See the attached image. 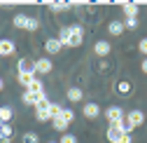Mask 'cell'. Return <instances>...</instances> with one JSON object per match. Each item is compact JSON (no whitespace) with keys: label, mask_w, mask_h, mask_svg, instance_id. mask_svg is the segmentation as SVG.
<instances>
[{"label":"cell","mask_w":147,"mask_h":143,"mask_svg":"<svg viewBox=\"0 0 147 143\" xmlns=\"http://www.w3.org/2000/svg\"><path fill=\"white\" fill-rule=\"evenodd\" d=\"M119 143H133V136H131V134H121Z\"/></svg>","instance_id":"obj_33"},{"label":"cell","mask_w":147,"mask_h":143,"mask_svg":"<svg viewBox=\"0 0 147 143\" xmlns=\"http://www.w3.org/2000/svg\"><path fill=\"white\" fill-rule=\"evenodd\" d=\"M121 24H124V28H131V31L138 28V19H124Z\"/></svg>","instance_id":"obj_30"},{"label":"cell","mask_w":147,"mask_h":143,"mask_svg":"<svg viewBox=\"0 0 147 143\" xmlns=\"http://www.w3.org/2000/svg\"><path fill=\"white\" fill-rule=\"evenodd\" d=\"M47 106H49V99L45 94H40L38 96V103H35V110H42V108H47Z\"/></svg>","instance_id":"obj_28"},{"label":"cell","mask_w":147,"mask_h":143,"mask_svg":"<svg viewBox=\"0 0 147 143\" xmlns=\"http://www.w3.org/2000/svg\"><path fill=\"white\" fill-rule=\"evenodd\" d=\"M121 10H124V16H126V19H138L140 5H138V3H124Z\"/></svg>","instance_id":"obj_8"},{"label":"cell","mask_w":147,"mask_h":143,"mask_svg":"<svg viewBox=\"0 0 147 143\" xmlns=\"http://www.w3.org/2000/svg\"><path fill=\"white\" fill-rule=\"evenodd\" d=\"M38 28H40V19H35V16H28V24H26V31L35 33Z\"/></svg>","instance_id":"obj_25"},{"label":"cell","mask_w":147,"mask_h":143,"mask_svg":"<svg viewBox=\"0 0 147 143\" xmlns=\"http://www.w3.org/2000/svg\"><path fill=\"white\" fill-rule=\"evenodd\" d=\"M110 127H115V129H119L121 134H131V136H133V127H131V124L126 122V115H124L121 120H117V122H112V124H110Z\"/></svg>","instance_id":"obj_11"},{"label":"cell","mask_w":147,"mask_h":143,"mask_svg":"<svg viewBox=\"0 0 147 143\" xmlns=\"http://www.w3.org/2000/svg\"><path fill=\"white\" fill-rule=\"evenodd\" d=\"M3 89H5V80H3V78H0V92H3Z\"/></svg>","instance_id":"obj_35"},{"label":"cell","mask_w":147,"mask_h":143,"mask_svg":"<svg viewBox=\"0 0 147 143\" xmlns=\"http://www.w3.org/2000/svg\"><path fill=\"white\" fill-rule=\"evenodd\" d=\"M26 92H30V94H35V96H38V94H45V84H42V80H40V78H33L30 84L26 87Z\"/></svg>","instance_id":"obj_10"},{"label":"cell","mask_w":147,"mask_h":143,"mask_svg":"<svg viewBox=\"0 0 147 143\" xmlns=\"http://www.w3.org/2000/svg\"><path fill=\"white\" fill-rule=\"evenodd\" d=\"M105 117H107V122L112 124V122H117V120H121L124 117V110L119 108V106H110V108L105 110Z\"/></svg>","instance_id":"obj_9"},{"label":"cell","mask_w":147,"mask_h":143,"mask_svg":"<svg viewBox=\"0 0 147 143\" xmlns=\"http://www.w3.org/2000/svg\"><path fill=\"white\" fill-rule=\"evenodd\" d=\"M61 117H63V120H65V122L70 124L72 120H75V113H72L70 108H63V110H61Z\"/></svg>","instance_id":"obj_29"},{"label":"cell","mask_w":147,"mask_h":143,"mask_svg":"<svg viewBox=\"0 0 147 143\" xmlns=\"http://www.w3.org/2000/svg\"><path fill=\"white\" fill-rule=\"evenodd\" d=\"M0 143H12V138H0Z\"/></svg>","instance_id":"obj_36"},{"label":"cell","mask_w":147,"mask_h":143,"mask_svg":"<svg viewBox=\"0 0 147 143\" xmlns=\"http://www.w3.org/2000/svg\"><path fill=\"white\" fill-rule=\"evenodd\" d=\"M72 5L70 3H49V10L54 12V14H59V12H68Z\"/></svg>","instance_id":"obj_20"},{"label":"cell","mask_w":147,"mask_h":143,"mask_svg":"<svg viewBox=\"0 0 147 143\" xmlns=\"http://www.w3.org/2000/svg\"><path fill=\"white\" fill-rule=\"evenodd\" d=\"M126 122L136 129V127H140V124L145 122V113H142V110H131V113L126 115Z\"/></svg>","instance_id":"obj_7"},{"label":"cell","mask_w":147,"mask_h":143,"mask_svg":"<svg viewBox=\"0 0 147 143\" xmlns=\"http://www.w3.org/2000/svg\"><path fill=\"white\" fill-rule=\"evenodd\" d=\"M0 127H3V122H0Z\"/></svg>","instance_id":"obj_38"},{"label":"cell","mask_w":147,"mask_h":143,"mask_svg":"<svg viewBox=\"0 0 147 143\" xmlns=\"http://www.w3.org/2000/svg\"><path fill=\"white\" fill-rule=\"evenodd\" d=\"M38 96H40V94H38ZM38 96L30 94V92H24V103H26V106H33V108H35V103H38Z\"/></svg>","instance_id":"obj_26"},{"label":"cell","mask_w":147,"mask_h":143,"mask_svg":"<svg viewBox=\"0 0 147 143\" xmlns=\"http://www.w3.org/2000/svg\"><path fill=\"white\" fill-rule=\"evenodd\" d=\"M59 143H77V138L72 136V134H61V138H59Z\"/></svg>","instance_id":"obj_31"},{"label":"cell","mask_w":147,"mask_h":143,"mask_svg":"<svg viewBox=\"0 0 147 143\" xmlns=\"http://www.w3.org/2000/svg\"><path fill=\"white\" fill-rule=\"evenodd\" d=\"M65 96H68V101H70V103H80V101L84 99V92H82L80 87H70Z\"/></svg>","instance_id":"obj_12"},{"label":"cell","mask_w":147,"mask_h":143,"mask_svg":"<svg viewBox=\"0 0 147 143\" xmlns=\"http://www.w3.org/2000/svg\"><path fill=\"white\" fill-rule=\"evenodd\" d=\"M138 49H140V54L147 59V38H142V40L138 42Z\"/></svg>","instance_id":"obj_32"},{"label":"cell","mask_w":147,"mask_h":143,"mask_svg":"<svg viewBox=\"0 0 147 143\" xmlns=\"http://www.w3.org/2000/svg\"><path fill=\"white\" fill-rule=\"evenodd\" d=\"M131 89H133V87H131L128 80H119V82H117V92H119L121 96H128V94H131Z\"/></svg>","instance_id":"obj_18"},{"label":"cell","mask_w":147,"mask_h":143,"mask_svg":"<svg viewBox=\"0 0 147 143\" xmlns=\"http://www.w3.org/2000/svg\"><path fill=\"white\" fill-rule=\"evenodd\" d=\"M21 143H40V136L35 131H26V134H21Z\"/></svg>","instance_id":"obj_22"},{"label":"cell","mask_w":147,"mask_h":143,"mask_svg":"<svg viewBox=\"0 0 147 143\" xmlns=\"http://www.w3.org/2000/svg\"><path fill=\"white\" fill-rule=\"evenodd\" d=\"M16 54V45L9 38H0V57H14Z\"/></svg>","instance_id":"obj_3"},{"label":"cell","mask_w":147,"mask_h":143,"mask_svg":"<svg viewBox=\"0 0 147 143\" xmlns=\"http://www.w3.org/2000/svg\"><path fill=\"white\" fill-rule=\"evenodd\" d=\"M110 52H112V45H110L107 40H98V42L94 45V54H96V57H100V59H105Z\"/></svg>","instance_id":"obj_6"},{"label":"cell","mask_w":147,"mask_h":143,"mask_svg":"<svg viewBox=\"0 0 147 143\" xmlns=\"http://www.w3.org/2000/svg\"><path fill=\"white\" fill-rule=\"evenodd\" d=\"M0 136H3V138H12V136H14L12 124H3V127H0Z\"/></svg>","instance_id":"obj_27"},{"label":"cell","mask_w":147,"mask_h":143,"mask_svg":"<svg viewBox=\"0 0 147 143\" xmlns=\"http://www.w3.org/2000/svg\"><path fill=\"white\" fill-rule=\"evenodd\" d=\"M105 138H107L110 143H119V138H121V131H119V129H115V127H107V131H105Z\"/></svg>","instance_id":"obj_15"},{"label":"cell","mask_w":147,"mask_h":143,"mask_svg":"<svg viewBox=\"0 0 147 143\" xmlns=\"http://www.w3.org/2000/svg\"><path fill=\"white\" fill-rule=\"evenodd\" d=\"M107 33L110 35H121L124 33V24L121 21H110L107 24Z\"/></svg>","instance_id":"obj_16"},{"label":"cell","mask_w":147,"mask_h":143,"mask_svg":"<svg viewBox=\"0 0 147 143\" xmlns=\"http://www.w3.org/2000/svg\"><path fill=\"white\" fill-rule=\"evenodd\" d=\"M47 143H59V141H47Z\"/></svg>","instance_id":"obj_37"},{"label":"cell","mask_w":147,"mask_h":143,"mask_svg":"<svg viewBox=\"0 0 147 143\" xmlns=\"http://www.w3.org/2000/svg\"><path fill=\"white\" fill-rule=\"evenodd\" d=\"M63 49V45L59 42V38H47L45 40V52L49 57H54V54H59V52Z\"/></svg>","instance_id":"obj_5"},{"label":"cell","mask_w":147,"mask_h":143,"mask_svg":"<svg viewBox=\"0 0 147 143\" xmlns=\"http://www.w3.org/2000/svg\"><path fill=\"white\" fill-rule=\"evenodd\" d=\"M33 78H35V75H30V73H19V75H16V82H19V84H24V87H28Z\"/></svg>","instance_id":"obj_24"},{"label":"cell","mask_w":147,"mask_h":143,"mask_svg":"<svg viewBox=\"0 0 147 143\" xmlns=\"http://www.w3.org/2000/svg\"><path fill=\"white\" fill-rule=\"evenodd\" d=\"M0 138H3V136H0Z\"/></svg>","instance_id":"obj_39"},{"label":"cell","mask_w":147,"mask_h":143,"mask_svg":"<svg viewBox=\"0 0 147 143\" xmlns=\"http://www.w3.org/2000/svg\"><path fill=\"white\" fill-rule=\"evenodd\" d=\"M82 115L86 120H96L100 115V108H98V103L96 101H91V103H84V108H82Z\"/></svg>","instance_id":"obj_4"},{"label":"cell","mask_w":147,"mask_h":143,"mask_svg":"<svg viewBox=\"0 0 147 143\" xmlns=\"http://www.w3.org/2000/svg\"><path fill=\"white\" fill-rule=\"evenodd\" d=\"M12 24H14V28H24L26 31V24H28V14H14V19H12Z\"/></svg>","instance_id":"obj_13"},{"label":"cell","mask_w":147,"mask_h":143,"mask_svg":"<svg viewBox=\"0 0 147 143\" xmlns=\"http://www.w3.org/2000/svg\"><path fill=\"white\" fill-rule=\"evenodd\" d=\"M140 68H142V73L147 75V59H142V66H140Z\"/></svg>","instance_id":"obj_34"},{"label":"cell","mask_w":147,"mask_h":143,"mask_svg":"<svg viewBox=\"0 0 147 143\" xmlns=\"http://www.w3.org/2000/svg\"><path fill=\"white\" fill-rule=\"evenodd\" d=\"M33 70H35V75H47V73H51L54 70V63H51V59H35L33 61Z\"/></svg>","instance_id":"obj_2"},{"label":"cell","mask_w":147,"mask_h":143,"mask_svg":"<svg viewBox=\"0 0 147 143\" xmlns=\"http://www.w3.org/2000/svg\"><path fill=\"white\" fill-rule=\"evenodd\" d=\"M82 42H84V26H80V24L68 26V45L65 47H82Z\"/></svg>","instance_id":"obj_1"},{"label":"cell","mask_w":147,"mask_h":143,"mask_svg":"<svg viewBox=\"0 0 147 143\" xmlns=\"http://www.w3.org/2000/svg\"><path fill=\"white\" fill-rule=\"evenodd\" d=\"M51 127L56 129V131H61V134H65V129H68V122H65L63 117H51Z\"/></svg>","instance_id":"obj_17"},{"label":"cell","mask_w":147,"mask_h":143,"mask_svg":"<svg viewBox=\"0 0 147 143\" xmlns=\"http://www.w3.org/2000/svg\"><path fill=\"white\" fill-rule=\"evenodd\" d=\"M47 110H49V115H51V117H61V110H63V106H61V103H54V101H49Z\"/></svg>","instance_id":"obj_21"},{"label":"cell","mask_w":147,"mask_h":143,"mask_svg":"<svg viewBox=\"0 0 147 143\" xmlns=\"http://www.w3.org/2000/svg\"><path fill=\"white\" fill-rule=\"evenodd\" d=\"M12 108H9V106H0V122H3V124H9V120H12Z\"/></svg>","instance_id":"obj_19"},{"label":"cell","mask_w":147,"mask_h":143,"mask_svg":"<svg viewBox=\"0 0 147 143\" xmlns=\"http://www.w3.org/2000/svg\"><path fill=\"white\" fill-rule=\"evenodd\" d=\"M19 73H30V75H35L33 61H30V59H19Z\"/></svg>","instance_id":"obj_14"},{"label":"cell","mask_w":147,"mask_h":143,"mask_svg":"<svg viewBox=\"0 0 147 143\" xmlns=\"http://www.w3.org/2000/svg\"><path fill=\"white\" fill-rule=\"evenodd\" d=\"M35 120L38 122H51V115H49L47 108H42V110H35Z\"/></svg>","instance_id":"obj_23"}]
</instances>
